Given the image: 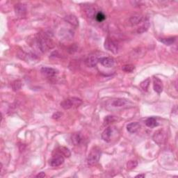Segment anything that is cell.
<instances>
[{"mask_svg":"<svg viewBox=\"0 0 178 178\" xmlns=\"http://www.w3.org/2000/svg\"><path fill=\"white\" fill-rule=\"evenodd\" d=\"M101 157V150L99 147L95 146L90 151L87 157V163L90 166H93L99 162Z\"/></svg>","mask_w":178,"mask_h":178,"instance_id":"1","label":"cell"},{"mask_svg":"<svg viewBox=\"0 0 178 178\" xmlns=\"http://www.w3.org/2000/svg\"><path fill=\"white\" fill-rule=\"evenodd\" d=\"M82 104V100L77 97H71V98L65 99L61 103V106L64 109H70L73 107H78Z\"/></svg>","mask_w":178,"mask_h":178,"instance_id":"2","label":"cell"},{"mask_svg":"<svg viewBox=\"0 0 178 178\" xmlns=\"http://www.w3.org/2000/svg\"><path fill=\"white\" fill-rule=\"evenodd\" d=\"M104 48L113 54H117L119 50V46L117 43L109 38H107L104 42Z\"/></svg>","mask_w":178,"mask_h":178,"instance_id":"3","label":"cell"},{"mask_svg":"<svg viewBox=\"0 0 178 178\" xmlns=\"http://www.w3.org/2000/svg\"><path fill=\"white\" fill-rule=\"evenodd\" d=\"M38 45L40 50L45 52L48 48L50 47V41L46 36H40L38 38Z\"/></svg>","mask_w":178,"mask_h":178,"instance_id":"4","label":"cell"},{"mask_svg":"<svg viewBox=\"0 0 178 178\" xmlns=\"http://www.w3.org/2000/svg\"><path fill=\"white\" fill-rule=\"evenodd\" d=\"M153 140L158 145H162L166 140V133L164 130H158L155 131L153 135Z\"/></svg>","mask_w":178,"mask_h":178,"instance_id":"5","label":"cell"},{"mask_svg":"<svg viewBox=\"0 0 178 178\" xmlns=\"http://www.w3.org/2000/svg\"><path fill=\"white\" fill-rule=\"evenodd\" d=\"M114 129L112 127H108L102 134V138L106 142H110L113 136Z\"/></svg>","mask_w":178,"mask_h":178,"instance_id":"6","label":"cell"},{"mask_svg":"<svg viewBox=\"0 0 178 178\" xmlns=\"http://www.w3.org/2000/svg\"><path fill=\"white\" fill-rule=\"evenodd\" d=\"M64 157L61 154L57 155L54 156L52 159L50 160V165L53 167H57L59 166L64 162Z\"/></svg>","mask_w":178,"mask_h":178,"instance_id":"7","label":"cell"},{"mask_svg":"<svg viewBox=\"0 0 178 178\" xmlns=\"http://www.w3.org/2000/svg\"><path fill=\"white\" fill-rule=\"evenodd\" d=\"M99 62L106 68H111L115 64V61L112 57H101L99 58Z\"/></svg>","mask_w":178,"mask_h":178,"instance_id":"8","label":"cell"},{"mask_svg":"<svg viewBox=\"0 0 178 178\" xmlns=\"http://www.w3.org/2000/svg\"><path fill=\"white\" fill-rule=\"evenodd\" d=\"M153 88H154L155 91L157 92L158 94H160L163 91V89H164L163 83L162 80L158 77L153 78Z\"/></svg>","mask_w":178,"mask_h":178,"instance_id":"9","label":"cell"},{"mask_svg":"<svg viewBox=\"0 0 178 178\" xmlns=\"http://www.w3.org/2000/svg\"><path fill=\"white\" fill-rule=\"evenodd\" d=\"M129 101L124 98L114 99L111 102V105L113 107H123L128 104Z\"/></svg>","mask_w":178,"mask_h":178,"instance_id":"10","label":"cell"},{"mask_svg":"<svg viewBox=\"0 0 178 178\" xmlns=\"http://www.w3.org/2000/svg\"><path fill=\"white\" fill-rule=\"evenodd\" d=\"M41 72L43 75H47L48 77H54L58 73V70L54 69L52 68H49V67H43L41 68L40 70Z\"/></svg>","mask_w":178,"mask_h":178,"instance_id":"11","label":"cell"},{"mask_svg":"<svg viewBox=\"0 0 178 178\" xmlns=\"http://www.w3.org/2000/svg\"><path fill=\"white\" fill-rule=\"evenodd\" d=\"M99 62V58L97 56H90L86 60V64L88 67L93 68Z\"/></svg>","mask_w":178,"mask_h":178,"instance_id":"12","label":"cell"},{"mask_svg":"<svg viewBox=\"0 0 178 178\" xmlns=\"http://www.w3.org/2000/svg\"><path fill=\"white\" fill-rule=\"evenodd\" d=\"M141 127V125L137 122H134V123H131L128 124L127 126V130L129 131V132L131 134L136 133L138 130H139Z\"/></svg>","mask_w":178,"mask_h":178,"instance_id":"13","label":"cell"},{"mask_svg":"<svg viewBox=\"0 0 178 178\" xmlns=\"http://www.w3.org/2000/svg\"><path fill=\"white\" fill-rule=\"evenodd\" d=\"M15 11H16V14L18 15V16H24L26 12V7L23 4H18L15 6Z\"/></svg>","mask_w":178,"mask_h":178,"instance_id":"14","label":"cell"},{"mask_svg":"<svg viewBox=\"0 0 178 178\" xmlns=\"http://www.w3.org/2000/svg\"><path fill=\"white\" fill-rule=\"evenodd\" d=\"M65 20L74 26H77L79 25V20H78L77 17L73 16V15H69V16H65Z\"/></svg>","mask_w":178,"mask_h":178,"instance_id":"15","label":"cell"},{"mask_svg":"<svg viewBox=\"0 0 178 178\" xmlns=\"http://www.w3.org/2000/svg\"><path fill=\"white\" fill-rule=\"evenodd\" d=\"M71 140L73 144L75 145H78L82 143L83 141V137L80 133H75L72 135Z\"/></svg>","mask_w":178,"mask_h":178,"instance_id":"16","label":"cell"},{"mask_svg":"<svg viewBox=\"0 0 178 178\" xmlns=\"http://www.w3.org/2000/svg\"><path fill=\"white\" fill-rule=\"evenodd\" d=\"M150 24L149 19H145L142 25L138 28L137 33H143L145 32V31H147L148 30V29H149V27H150Z\"/></svg>","mask_w":178,"mask_h":178,"instance_id":"17","label":"cell"},{"mask_svg":"<svg viewBox=\"0 0 178 178\" xmlns=\"http://www.w3.org/2000/svg\"><path fill=\"white\" fill-rule=\"evenodd\" d=\"M143 21V16L141 15H134L130 18V23L132 26L140 24Z\"/></svg>","mask_w":178,"mask_h":178,"instance_id":"18","label":"cell"},{"mask_svg":"<svg viewBox=\"0 0 178 178\" xmlns=\"http://www.w3.org/2000/svg\"><path fill=\"white\" fill-rule=\"evenodd\" d=\"M145 125L146 126L148 127L153 128L155 127H157L159 124H158L155 118H154V117H150V118H148L147 120H145Z\"/></svg>","mask_w":178,"mask_h":178,"instance_id":"19","label":"cell"},{"mask_svg":"<svg viewBox=\"0 0 178 178\" xmlns=\"http://www.w3.org/2000/svg\"><path fill=\"white\" fill-rule=\"evenodd\" d=\"M175 40H176V38L171 37V38H161L160 41L162 43H164L165 45L170 46L175 43Z\"/></svg>","mask_w":178,"mask_h":178,"instance_id":"20","label":"cell"},{"mask_svg":"<svg viewBox=\"0 0 178 178\" xmlns=\"http://www.w3.org/2000/svg\"><path fill=\"white\" fill-rule=\"evenodd\" d=\"M135 69L134 65H131V64H127L123 65V68H122V70H123L124 72H127V73H131Z\"/></svg>","mask_w":178,"mask_h":178,"instance_id":"21","label":"cell"},{"mask_svg":"<svg viewBox=\"0 0 178 178\" xmlns=\"http://www.w3.org/2000/svg\"><path fill=\"white\" fill-rule=\"evenodd\" d=\"M150 79H145L144 81H143L140 84V86L141 89H142L144 91H147L148 89V87L150 86Z\"/></svg>","mask_w":178,"mask_h":178,"instance_id":"22","label":"cell"},{"mask_svg":"<svg viewBox=\"0 0 178 178\" xmlns=\"http://www.w3.org/2000/svg\"><path fill=\"white\" fill-rule=\"evenodd\" d=\"M95 17H96V19L97 22H98V23H102V22H103L106 19V16L102 11L97 12Z\"/></svg>","mask_w":178,"mask_h":178,"instance_id":"23","label":"cell"},{"mask_svg":"<svg viewBox=\"0 0 178 178\" xmlns=\"http://www.w3.org/2000/svg\"><path fill=\"white\" fill-rule=\"evenodd\" d=\"M22 87V82L19 80H16L12 83V89L14 91H17L21 89Z\"/></svg>","mask_w":178,"mask_h":178,"instance_id":"24","label":"cell"},{"mask_svg":"<svg viewBox=\"0 0 178 178\" xmlns=\"http://www.w3.org/2000/svg\"><path fill=\"white\" fill-rule=\"evenodd\" d=\"M60 150H59V152L61 155H62L63 156H65V157H69L70 155H71V153H70V151L69 150V149L67 148H65V147H61L59 148Z\"/></svg>","mask_w":178,"mask_h":178,"instance_id":"25","label":"cell"},{"mask_svg":"<svg viewBox=\"0 0 178 178\" xmlns=\"http://www.w3.org/2000/svg\"><path fill=\"white\" fill-rule=\"evenodd\" d=\"M116 120V118L113 116H107L105 118H104V125H110V124L113 123V122H115Z\"/></svg>","mask_w":178,"mask_h":178,"instance_id":"26","label":"cell"},{"mask_svg":"<svg viewBox=\"0 0 178 178\" xmlns=\"http://www.w3.org/2000/svg\"><path fill=\"white\" fill-rule=\"evenodd\" d=\"M137 165H138V162H136V161L131 160V161H130V162H128L127 164V169L129 170H131L137 166Z\"/></svg>","mask_w":178,"mask_h":178,"instance_id":"27","label":"cell"},{"mask_svg":"<svg viewBox=\"0 0 178 178\" xmlns=\"http://www.w3.org/2000/svg\"><path fill=\"white\" fill-rule=\"evenodd\" d=\"M62 113H60V112H56V113H54V115L52 116V118L54 119H58L60 117H61Z\"/></svg>","mask_w":178,"mask_h":178,"instance_id":"28","label":"cell"},{"mask_svg":"<svg viewBox=\"0 0 178 178\" xmlns=\"http://www.w3.org/2000/svg\"><path fill=\"white\" fill-rule=\"evenodd\" d=\"M45 176H46V175H45V173L41 172V173H40L36 175V177H41V178H43V177H45Z\"/></svg>","mask_w":178,"mask_h":178,"instance_id":"29","label":"cell"},{"mask_svg":"<svg viewBox=\"0 0 178 178\" xmlns=\"http://www.w3.org/2000/svg\"><path fill=\"white\" fill-rule=\"evenodd\" d=\"M145 177V174H140V175H136V176L135 177H141V178H143V177Z\"/></svg>","mask_w":178,"mask_h":178,"instance_id":"30","label":"cell"}]
</instances>
